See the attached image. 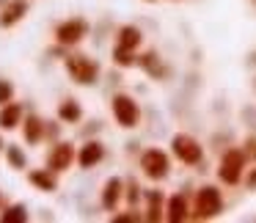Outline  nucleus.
<instances>
[{
	"label": "nucleus",
	"instance_id": "nucleus-1",
	"mask_svg": "<svg viewBox=\"0 0 256 223\" xmlns=\"http://www.w3.org/2000/svg\"><path fill=\"white\" fill-rule=\"evenodd\" d=\"M226 206V198H223V190L218 184H201L193 193V210H190V220H215L218 215Z\"/></svg>",
	"mask_w": 256,
	"mask_h": 223
},
{
	"label": "nucleus",
	"instance_id": "nucleus-2",
	"mask_svg": "<svg viewBox=\"0 0 256 223\" xmlns=\"http://www.w3.org/2000/svg\"><path fill=\"white\" fill-rule=\"evenodd\" d=\"M248 154H245L242 146H232L220 154V162H218V182L226 184V188H237L245 179V171H248Z\"/></svg>",
	"mask_w": 256,
	"mask_h": 223
},
{
	"label": "nucleus",
	"instance_id": "nucleus-3",
	"mask_svg": "<svg viewBox=\"0 0 256 223\" xmlns=\"http://www.w3.org/2000/svg\"><path fill=\"white\" fill-rule=\"evenodd\" d=\"M64 69H66L69 80H72L74 86H96L100 83V61L91 56H86V52H72V56L64 58Z\"/></svg>",
	"mask_w": 256,
	"mask_h": 223
},
{
	"label": "nucleus",
	"instance_id": "nucleus-4",
	"mask_svg": "<svg viewBox=\"0 0 256 223\" xmlns=\"http://www.w3.org/2000/svg\"><path fill=\"white\" fill-rule=\"evenodd\" d=\"M171 157L174 154H168L166 149H160V146H149V149L140 152L138 168L149 182L160 184V182H166V179L171 176Z\"/></svg>",
	"mask_w": 256,
	"mask_h": 223
},
{
	"label": "nucleus",
	"instance_id": "nucleus-5",
	"mask_svg": "<svg viewBox=\"0 0 256 223\" xmlns=\"http://www.w3.org/2000/svg\"><path fill=\"white\" fill-rule=\"evenodd\" d=\"M110 113H113V122L122 130H135L140 124V105L127 91H118V94L110 96Z\"/></svg>",
	"mask_w": 256,
	"mask_h": 223
},
{
	"label": "nucleus",
	"instance_id": "nucleus-6",
	"mask_svg": "<svg viewBox=\"0 0 256 223\" xmlns=\"http://www.w3.org/2000/svg\"><path fill=\"white\" fill-rule=\"evenodd\" d=\"M88 36V20L86 17H66L52 28V42L66 50L83 44V39Z\"/></svg>",
	"mask_w": 256,
	"mask_h": 223
},
{
	"label": "nucleus",
	"instance_id": "nucleus-7",
	"mask_svg": "<svg viewBox=\"0 0 256 223\" xmlns=\"http://www.w3.org/2000/svg\"><path fill=\"white\" fill-rule=\"evenodd\" d=\"M171 154L176 157V162H182L188 168H196L204 162V146L190 132H176L171 138Z\"/></svg>",
	"mask_w": 256,
	"mask_h": 223
},
{
	"label": "nucleus",
	"instance_id": "nucleus-8",
	"mask_svg": "<svg viewBox=\"0 0 256 223\" xmlns=\"http://www.w3.org/2000/svg\"><path fill=\"white\" fill-rule=\"evenodd\" d=\"M44 166L58 174H66L72 166H78V146L72 140H56V144H50V149L44 154Z\"/></svg>",
	"mask_w": 256,
	"mask_h": 223
},
{
	"label": "nucleus",
	"instance_id": "nucleus-9",
	"mask_svg": "<svg viewBox=\"0 0 256 223\" xmlns=\"http://www.w3.org/2000/svg\"><path fill=\"white\" fill-rule=\"evenodd\" d=\"M124 188H127V179L122 176H108L105 184H102V193H100V204L105 212H118V206L124 204Z\"/></svg>",
	"mask_w": 256,
	"mask_h": 223
},
{
	"label": "nucleus",
	"instance_id": "nucleus-10",
	"mask_svg": "<svg viewBox=\"0 0 256 223\" xmlns=\"http://www.w3.org/2000/svg\"><path fill=\"white\" fill-rule=\"evenodd\" d=\"M105 144L96 138H86L83 144L78 146V168H83V171H91V168H96L102 160H105Z\"/></svg>",
	"mask_w": 256,
	"mask_h": 223
},
{
	"label": "nucleus",
	"instance_id": "nucleus-11",
	"mask_svg": "<svg viewBox=\"0 0 256 223\" xmlns=\"http://www.w3.org/2000/svg\"><path fill=\"white\" fill-rule=\"evenodd\" d=\"M166 198L168 196L157 188L144 190V220H149V223L166 220Z\"/></svg>",
	"mask_w": 256,
	"mask_h": 223
},
{
	"label": "nucleus",
	"instance_id": "nucleus-12",
	"mask_svg": "<svg viewBox=\"0 0 256 223\" xmlns=\"http://www.w3.org/2000/svg\"><path fill=\"white\" fill-rule=\"evenodd\" d=\"M190 210H193V198H188V193H174L166 198V220L168 223L190 220Z\"/></svg>",
	"mask_w": 256,
	"mask_h": 223
},
{
	"label": "nucleus",
	"instance_id": "nucleus-13",
	"mask_svg": "<svg viewBox=\"0 0 256 223\" xmlns=\"http://www.w3.org/2000/svg\"><path fill=\"white\" fill-rule=\"evenodd\" d=\"M28 12H30L28 0H6V6L0 8V28L8 30L14 25H20L28 17Z\"/></svg>",
	"mask_w": 256,
	"mask_h": 223
},
{
	"label": "nucleus",
	"instance_id": "nucleus-14",
	"mask_svg": "<svg viewBox=\"0 0 256 223\" xmlns=\"http://www.w3.org/2000/svg\"><path fill=\"white\" fill-rule=\"evenodd\" d=\"M44 118L39 116V113H25V118H22V140H25V146H39V144H44Z\"/></svg>",
	"mask_w": 256,
	"mask_h": 223
},
{
	"label": "nucleus",
	"instance_id": "nucleus-15",
	"mask_svg": "<svg viewBox=\"0 0 256 223\" xmlns=\"http://www.w3.org/2000/svg\"><path fill=\"white\" fill-rule=\"evenodd\" d=\"M28 182L39 193H56L58 190V171L42 166V168H28Z\"/></svg>",
	"mask_w": 256,
	"mask_h": 223
},
{
	"label": "nucleus",
	"instance_id": "nucleus-16",
	"mask_svg": "<svg viewBox=\"0 0 256 223\" xmlns=\"http://www.w3.org/2000/svg\"><path fill=\"white\" fill-rule=\"evenodd\" d=\"M138 66L144 69L149 78H154V80H168V74H171V69L166 66V61L160 58V52H157V50L140 52V56H138Z\"/></svg>",
	"mask_w": 256,
	"mask_h": 223
},
{
	"label": "nucleus",
	"instance_id": "nucleus-17",
	"mask_svg": "<svg viewBox=\"0 0 256 223\" xmlns=\"http://www.w3.org/2000/svg\"><path fill=\"white\" fill-rule=\"evenodd\" d=\"M22 118H25L22 102L12 100L8 105H0V130H3V132H14V130H20L22 127Z\"/></svg>",
	"mask_w": 256,
	"mask_h": 223
},
{
	"label": "nucleus",
	"instance_id": "nucleus-18",
	"mask_svg": "<svg viewBox=\"0 0 256 223\" xmlns=\"http://www.w3.org/2000/svg\"><path fill=\"white\" fill-rule=\"evenodd\" d=\"M56 118L61 124H69V127H78L83 122V105H80L74 96H64L56 108Z\"/></svg>",
	"mask_w": 256,
	"mask_h": 223
},
{
	"label": "nucleus",
	"instance_id": "nucleus-19",
	"mask_svg": "<svg viewBox=\"0 0 256 223\" xmlns=\"http://www.w3.org/2000/svg\"><path fill=\"white\" fill-rule=\"evenodd\" d=\"M116 44L130 47V50H140V44H144V30L132 22L122 25V28L116 30Z\"/></svg>",
	"mask_w": 256,
	"mask_h": 223
},
{
	"label": "nucleus",
	"instance_id": "nucleus-20",
	"mask_svg": "<svg viewBox=\"0 0 256 223\" xmlns=\"http://www.w3.org/2000/svg\"><path fill=\"white\" fill-rule=\"evenodd\" d=\"M110 61H113V66H118V69H132V66H138V50H130V47H122V44H113Z\"/></svg>",
	"mask_w": 256,
	"mask_h": 223
},
{
	"label": "nucleus",
	"instance_id": "nucleus-21",
	"mask_svg": "<svg viewBox=\"0 0 256 223\" xmlns=\"http://www.w3.org/2000/svg\"><path fill=\"white\" fill-rule=\"evenodd\" d=\"M3 154H6V162L12 171H28V154L20 144H6Z\"/></svg>",
	"mask_w": 256,
	"mask_h": 223
},
{
	"label": "nucleus",
	"instance_id": "nucleus-22",
	"mask_svg": "<svg viewBox=\"0 0 256 223\" xmlns=\"http://www.w3.org/2000/svg\"><path fill=\"white\" fill-rule=\"evenodd\" d=\"M28 220V206L25 204H8L0 210V223H25Z\"/></svg>",
	"mask_w": 256,
	"mask_h": 223
},
{
	"label": "nucleus",
	"instance_id": "nucleus-23",
	"mask_svg": "<svg viewBox=\"0 0 256 223\" xmlns=\"http://www.w3.org/2000/svg\"><path fill=\"white\" fill-rule=\"evenodd\" d=\"M124 204L135 206V210L144 204V188H140L135 179H127V188H124Z\"/></svg>",
	"mask_w": 256,
	"mask_h": 223
},
{
	"label": "nucleus",
	"instance_id": "nucleus-24",
	"mask_svg": "<svg viewBox=\"0 0 256 223\" xmlns=\"http://www.w3.org/2000/svg\"><path fill=\"white\" fill-rule=\"evenodd\" d=\"M110 220L113 223H138V220H144V212L135 210V206H127V212H113Z\"/></svg>",
	"mask_w": 256,
	"mask_h": 223
},
{
	"label": "nucleus",
	"instance_id": "nucleus-25",
	"mask_svg": "<svg viewBox=\"0 0 256 223\" xmlns=\"http://www.w3.org/2000/svg\"><path fill=\"white\" fill-rule=\"evenodd\" d=\"M14 96H17L14 83H12V80H6V78H0V105H8Z\"/></svg>",
	"mask_w": 256,
	"mask_h": 223
},
{
	"label": "nucleus",
	"instance_id": "nucleus-26",
	"mask_svg": "<svg viewBox=\"0 0 256 223\" xmlns=\"http://www.w3.org/2000/svg\"><path fill=\"white\" fill-rule=\"evenodd\" d=\"M58 132H61V122H58V118H56V122H47L44 124V140H47V144L61 140V138H58Z\"/></svg>",
	"mask_w": 256,
	"mask_h": 223
},
{
	"label": "nucleus",
	"instance_id": "nucleus-27",
	"mask_svg": "<svg viewBox=\"0 0 256 223\" xmlns=\"http://www.w3.org/2000/svg\"><path fill=\"white\" fill-rule=\"evenodd\" d=\"M242 149H245V154H248V160H250V162H256V132H250L248 138H245Z\"/></svg>",
	"mask_w": 256,
	"mask_h": 223
},
{
	"label": "nucleus",
	"instance_id": "nucleus-28",
	"mask_svg": "<svg viewBox=\"0 0 256 223\" xmlns=\"http://www.w3.org/2000/svg\"><path fill=\"white\" fill-rule=\"evenodd\" d=\"M242 184L250 190V193H256V162L248 168V171H245V179H242Z\"/></svg>",
	"mask_w": 256,
	"mask_h": 223
},
{
	"label": "nucleus",
	"instance_id": "nucleus-29",
	"mask_svg": "<svg viewBox=\"0 0 256 223\" xmlns=\"http://www.w3.org/2000/svg\"><path fill=\"white\" fill-rule=\"evenodd\" d=\"M6 149V140H3V130H0V152Z\"/></svg>",
	"mask_w": 256,
	"mask_h": 223
},
{
	"label": "nucleus",
	"instance_id": "nucleus-30",
	"mask_svg": "<svg viewBox=\"0 0 256 223\" xmlns=\"http://www.w3.org/2000/svg\"><path fill=\"white\" fill-rule=\"evenodd\" d=\"M250 64H254V66H256V52H254V56H250Z\"/></svg>",
	"mask_w": 256,
	"mask_h": 223
},
{
	"label": "nucleus",
	"instance_id": "nucleus-31",
	"mask_svg": "<svg viewBox=\"0 0 256 223\" xmlns=\"http://www.w3.org/2000/svg\"><path fill=\"white\" fill-rule=\"evenodd\" d=\"M0 210H3V190H0Z\"/></svg>",
	"mask_w": 256,
	"mask_h": 223
},
{
	"label": "nucleus",
	"instance_id": "nucleus-32",
	"mask_svg": "<svg viewBox=\"0 0 256 223\" xmlns=\"http://www.w3.org/2000/svg\"><path fill=\"white\" fill-rule=\"evenodd\" d=\"M140 3H157V0H140Z\"/></svg>",
	"mask_w": 256,
	"mask_h": 223
},
{
	"label": "nucleus",
	"instance_id": "nucleus-33",
	"mask_svg": "<svg viewBox=\"0 0 256 223\" xmlns=\"http://www.w3.org/2000/svg\"><path fill=\"white\" fill-rule=\"evenodd\" d=\"M174 3H176V0H174Z\"/></svg>",
	"mask_w": 256,
	"mask_h": 223
},
{
	"label": "nucleus",
	"instance_id": "nucleus-34",
	"mask_svg": "<svg viewBox=\"0 0 256 223\" xmlns=\"http://www.w3.org/2000/svg\"><path fill=\"white\" fill-rule=\"evenodd\" d=\"M254 3H256V0H254Z\"/></svg>",
	"mask_w": 256,
	"mask_h": 223
}]
</instances>
